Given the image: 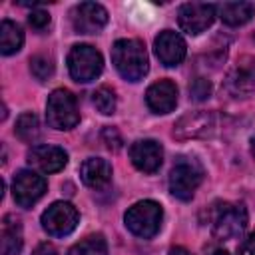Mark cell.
<instances>
[{"label": "cell", "instance_id": "1", "mask_svg": "<svg viewBox=\"0 0 255 255\" xmlns=\"http://www.w3.org/2000/svg\"><path fill=\"white\" fill-rule=\"evenodd\" d=\"M112 62L120 72V76L126 78L128 82H139L149 70L145 46L139 40H131V38L118 40L112 46Z\"/></svg>", "mask_w": 255, "mask_h": 255}, {"label": "cell", "instance_id": "2", "mask_svg": "<svg viewBox=\"0 0 255 255\" xmlns=\"http://www.w3.org/2000/svg\"><path fill=\"white\" fill-rule=\"evenodd\" d=\"M203 181V165L195 157H177L169 171V191L181 201H189Z\"/></svg>", "mask_w": 255, "mask_h": 255}, {"label": "cell", "instance_id": "3", "mask_svg": "<svg viewBox=\"0 0 255 255\" xmlns=\"http://www.w3.org/2000/svg\"><path fill=\"white\" fill-rule=\"evenodd\" d=\"M161 219H163V209L157 201H151V199L133 203L124 215L126 227L135 237H141V239H151L159 231Z\"/></svg>", "mask_w": 255, "mask_h": 255}, {"label": "cell", "instance_id": "4", "mask_svg": "<svg viewBox=\"0 0 255 255\" xmlns=\"http://www.w3.org/2000/svg\"><path fill=\"white\" fill-rule=\"evenodd\" d=\"M46 122L50 128L60 129V131L76 128L80 122L76 96L64 88L54 90L46 102Z\"/></svg>", "mask_w": 255, "mask_h": 255}, {"label": "cell", "instance_id": "5", "mask_svg": "<svg viewBox=\"0 0 255 255\" xmlns=\"http://www.w3.org/2000/svg\"><path fill=\"white\" fill-rule=\"evenodd\" d=\"M247 209L241 203H219L211 215L213 237L219 241L235 239L243 235L247 227Z\"/></svg>", "mask_w": 255, "mask_h": 255}, {"label": "cell", "instance_id": "6", "mask_svg": "<svg viewBox=\"0 0 255 255\" xmlns=\"http://www.w3.org/2000/svg\"><path fill=\"white\" fill-rule=\"evenodd\" d=\"M68 70L76 82L88 84L96 80L104 70L102 54L90 44H76L68 54Z\"/></svg>", "mask_w": 255, "mask_h": 255}, {"label": "cell", "instance_id": "7", "mask_svg": "<svg viewBox=\"0 0 255 255\" xmlns=\"http://www.w3.org/2000/svg\"><path fill=\"white\" fill-rule=\"evenodd\" d=\"M215 10H217L215 4H207V2H185L177 10V24H179V28L185 34L197 36V34L205 32L213 24Z\"/></svg>", "mask_w": 255, "mask_h": 255}, {"label": "cell", "instance_id": "8", "mask_svg": "<svg viewBox=\"0 0 255 255\" xmlns=\"http://www.w3.org/2000/svg\"><path fill=\"white\" fill-rule=\"evenodd\" d=\"M80 221L76 207L68 201H56L42 213V227L52 237L70 235Z\"/></svg>", "mask_w": 255, "mask_h": 255}, {"label": "cell", "instance_id": "9", "mask_svg": "<svg viewBox=\"0 0 255 255\" xmlns=\"http://www.w3.org/2000/svg\"><path fill=\"white\" fill-rule=\"evenodd\" d=\"M46 187H48L46 179L40 173H36L32 169H22L14 175L12 195L20 207H32L46 193Z\"/></svg>", "mask_w": 255, "mask_h": 255}, {"label": "cell", "instance_id": "10", "mask_svg": "<svg viewBox=\"0 0 255 255\" xmlns=\"http://www.w3.org/2000/svg\"><path fill=\"white\" fill-rule=\"evenodd\" d=\"M225 90L233 98H249L255 94V58L243 56L237 60L225 78Z\"/></svg>", "mask_w": 255, "mask_h": 255}, {"label": "cell", "instance_id": "11", "mask_svg": "<svg viewBox=\"0 0 255 255\" xmlns=\"http://www.w3.org/2000/svg\"><path fill=\"white\" fill-rule=\"evenodd\" d=\"M108 24V10L96 2H82L72 10L76 34H98Z\"/></svg>", "mask_w": 255, "mask_h": 255}, {"label": "cell", "instance_id": "12", "mask_svg": "<svg viewBox=\"0 0 255 255\" xmlns=\"http://www.w3.org/2000/svg\"><path fill=\"white\" fill-rule=\"evenodd\" d=\"M153 50H155L157 60L167 68L179 66L185 60V54H187V46H185L183 38L173 30L159 32L153 40Z\"/></svg>", "mask_w": 255, "mask_h": 255}, {"label": "cell", "instance_id": "13", "mask_svg": "<svg viewBox=\"0 0 255 255\" xmlns=\"http://www.w3.org/2000/svg\"><path fill=\"white\" fill-rule=\"evenodd\" d=\"M131 163L143 173H155L163 161V149L155 139H137L129 145Z\"/></svg>", "mask_w": 255, "mask_h": 255}, {"label": "cell", "instance_id": "14", "mask_svg": "<svg viewBox=\"0 0 255 255\" xmlns=\"http://www.w3.org/2000/svg\"><path fill=\"white\" fill-rule=\"evenodd\" d=\"M215 128V116L211 112H193L183 116L173 126V135L177 139H189V137H205Z\"/></svg>", "mask_w": 255, "mask_h": 255}, {"label": "cell", "instance_id": "15", "mask_svg": "<svg viewBox=\"0 0 255 255\" xmlns=\"http://www.w3.org/2000/svg\"><path fill=\"white\" fill-rule=\"evenodd\" d=\"M145 104L153 114H169L177 104V86L171 80L153 82L145 92Z\"/></svg>", "mask_w": 255, "mask_h": 255}, {"label": "cell", "instance_id": "16", "mask_svg": "<svg viewBox=\"0 0 255 255\" xmlns=\"http://www.w3.org/2000/svg\"><path fill=\"white\" fill-rule=\"evenodd\" d=\"M28 163L44 173H56L68 163V153L58 145H34L28 151Z\"/></svg>", "mask_w": 255, "mask_h": 255}, {"label": "cell", "instance_id": "17", "mask_svg": "<svg viewBox=\"0 0 255 255\" xmlns=\"http://www.w3.org/2000/svg\"><path fill=\"white\" fill-rule=\"evenodd\" d=\"M80 177L84 185L92 189H102L112 181V165L104 157H88L80 165Z\"/></svg>", "mask_w": 255, "mask_h": 255}, {"label": "cell", "instance_id": "18", "mask_svg": "<svg viewBox=\"0 0 255 255\" xmlns=\"http://www.w3.org/2000/svg\"><path fill=\"white\" fill-rule=\"evenodd\" d=\"M24 245L22 237V223L16 215L8 213L2 219V235H0V249L2 255H20Z\"/></svg>", "mask_w": 255, "mask_h": 255}, {"label": "cell", "instance_id": "19", "mask_svg": "<svg viewBox=\"0 0 255 255\" xmlns=\"http://www.w3.org/2000/svg\"><path fill=\"white\" fill-rule=\"evenodd\" d=\"M219 18L227 26H243L249 22L255 14V4L253 2H223L217 6Z\"/></svg>", "mask_w": 255, "mask_h": 255}, {"label": "cell", "instance_id": "20", "mask_svg": "<svg viewBox=\"0 0 255 255\" xmlns=\"http://www.w3.org/2000/svg\"><path fill=\"white\" fill-rule=\"evenodd\" d=\"M24 44V32L22 28L12 20H2L0 24V52L4 56L16 54Z\"/></svg>", "mask_w": 255, "mask_h": 255}, {"label": "cell", "instance_id": "21", "mask_svg": "<svg viewBox=\"0 0 255 255\" xmlns=\"http://www.w3.org/2000/svg\"><path fill=\"white\" fill-rule=\"evenodd\" d=\"M14 133L26 141V143H34L40 139V122H38V116L34 112H24L20 114V118L16 120V128H14Z\"/></svg>", "mask_w": 255, "mask_h": 255}, {"label": "cell", "instance_id": "22", "mask_svg": "<svg viewBox=\"0 0 255 255\" xmlns=\"http://www.w3.org/2000/svg\"><path fill=\"white\" fill-rule=\"evenodd\" d=\"M68 255H108V243L102 235H90L76 243Z\"/></svg>", "mask_w": 255, "mask_h": 255}, {"label": "cell", "instance_id": "23", "mask_svg": "<svg viewBox=\"0 0 255 255\" xmlns=\"http://www.w3.org/2000/svg\"><path fill=\"white\" fill-rule=\"evenodd\" d=\"M92 102H94L96 110L100 114H104V116H110V114L116 112V94H114V90H110L106 86L98 88L92 94Z\"/></svg>", "mask_w": 255, "mask_h": 255}, {"label": "cell", "instance_id": "24", "mask_svg": "<svg viewBox=\"0 0 255 255\" xmlns=\"http://www.w3.org/2000/svg\"><path fill=\"white\" fill-rule=\"evenodd\" d=\"M30 70H32V74H34L36 80L46 82V80L52 78V74H54V64H52L50 58L38 54V56H34V58L30 60Z\"/></svg>", "mask_w": 255, "mask_h": 255}, {"label": "cell", "instance_id": "25", "mask_svg": "<svg viewBox=\"0 0 255 255\" xmlns=\"http://www.w3.org/2000/svg\"><path fill=\"white\" fill-rule=\"evenodd\" d=\"M189 96L191 100L195 102H203L211 96V82L205 80V78H195L191 84H189Z\"/></svg>", "mask_w": 255, "mask_h": 255}, {"label": "cell", "instance_id": "26", "mask_svg": "<svg viewBox=\"0 0 255 255\" xmlns=\"http://www.w3.org/2000/svg\"><path fill=\"white\" fill-rule=\"evenodd\" d=\"M28 24L36 30V32H42L50 26V14L44 12V10H32L30 16H28Z\"/></svg>", "mask_w": 255, "mask_h": 255}, {"label": "cell", "instance_id": "27", "mask_svg": "<svg viewBox=\"0 0 255 255\" xmlns=\"http://www.w3.org/2000/svg\"><path fill=\"white\" fill-rule=\"evenodd\" d=\"M102 137H104V141H106V145H108L110 149L118 151V149L122 147V137H120V133H118L116 128H106V129L102 131Z\"/></svg>", "mask_w": 255, "mask_h": 255}, {"label": "cell", "instance_id": "28", "mask_svg": "<svg viewBox=\"0 0 255 255\" xmlns=\"http://www.w3.org/2000/svg\"><path fill=\"white\" fill-rule=\"evenodd\" d=\"M237 255H255V233L247 235L239 247H237Z\"/></svg>", "mask_w": 255, "mask_h": 255}, {"label": "cell", "instance_id": "29", "mask_svg": "<svg viewBox=\"0 0 255 255\" xmlns=\"http://www.w3.org/2000/svg\"><path fill=\"white\" fill-rule=\"evenodd\" d=\"M32 255H58V251H56V247H54L52 243H40V245L32 251Z\"/></svg>", "mask_w": 255, "mask_h": 255}, {"label": "cell", "instance_id": "30", "mask_svg": "<svg viewBox=\"0 0 255 255\" xmlns=\"http://www.w3.org/2000/svg\"><path fill=\"white\" fill-rule=\"evenodd\" d=\"M167 255H191L185 247H171L169 251H167Z\"/></svg>", "mask_w": 255, "mask_h": 255}, {"label": "cell", "instance_id": "31", "mask_svg": "<svg viewBox=\"0 0 255 255\" xmlns=\"http://www.w3.org/2000/svg\"><path fill=\"white\" fill-rule=\"evenodd\" d=\"M209 255H229V253H227L225 249H215V251H211Z\"/></svg>", "mask_w": 255, "mask_h": 255}, {"label": "cell", "instance_id": "32", "mask_svg": "<svg viewBox=\"0 0 255 255\" xmlns=\"http://www.w3.org/2000/svg\"><path fill=\"white\" fill-rule=\"evenodd\" d=\"M249 141H251V153H253V157H255V133L251 135V139H249Z\"/></svg>", "mask_w": 255, "mask_h": 255}]
</instances>
